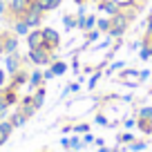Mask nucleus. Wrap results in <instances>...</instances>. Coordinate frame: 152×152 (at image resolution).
<instances>
[{
	"mask_svg": "<svg viewBox=\"0 0 152 152\" xmlns=\"http://www.w3.org/2000/svg\"><path fill=\"white\" fill-rule=\"evenodd\" d=\"M137 18V7H128V9H121L119 14H114V16H110V31H107V36L110 38H116L119 40L121 36H123L125 31H128V27H130V23Z\"/></svg>",
	"mask_w": 152,
	"mask_h": 152,
	"instance_id": "obj_1",
	"label": "nucleus"
},
{
	"mask_svg": "<svg viewBox=\"0 0 152 152\" xmlns=\"http://www.w3.org/2000/svg\"><path fill=\"white\" fill-rule=\"evenodd\" d=\"M27 61L29 63H34V65H52V61H54V52H47L45 47H38V49H29V54H27Z\"/></svg>",
	"mask_w": 152,
	"mask_h": 152,
	"instance_id": "obj_2",
	"label": "nucleus"
},
{
	"mask_svg": "<svg viewBox=\"0 0 152 152\" xmlns=\"http://www.w3.org/2000/svg\"><path fill=\"white\" fill-rule=\"evenodd\" d=\"M18 52V36L14 31H0V54Z\"/></svg>",
	"mask_w": 152,
	"mask_h": 152,
	"instance_id": "obj_3",
	"label": "nucleus"
},
{
	"mask_svg": "<svg viewBox=\"0 0 152 152\" xmlns=\"http://www.w3.org/2000/svg\"><path fill=\"white\" fill-rule=\"evenodd\" d=\"M43 36H45L43 47L47 49V52H56V49L61 47V36H58L56 29H52V27H43Z\"/></svg>",
	"mask_w": 152,
	"mask_h": 152,
	"instance_id": "obj_4",
	"label": "nucleus"
},
{
	"mask_svg": "<svg viewBox=\"0 0 152 152\" xmlns=\"http://www.w3.org/2000/svg\"><path fill=\"white\" fill-rule=\"evenodd\" d=\"M119 78H121V83L128 85V87H137L139 83H141V78H139V69H134V67H123L121 74H119Z\"/></svg>",
	"mask_w": 152,
	"mask_h": 152,
	"instance_id": "obj_5",
	"label": "nucleus"
},
{
	"mask_svg": "<svg viewBox=\"0 0 152 152\" xmlns=\"http://www.w3.org/2000/svg\"><path fill=\"white\" fill-rule=\"evenodd\" d=\"M23 63H27V58H23L18 52L7 54V56H5V67H7L9 74H16L18 69H23Z\"/></svg>",
	"mask_w": 152,
	"mask_h": 152,
	"instance_id": "obj_6",
	"label": "nucleus"
},
{
	"mask_svg": "<svg viewBox=\"0 0 152 152\" xmlns=\"http://www.w3.org/2000/svg\"><path fill=\"white\" fill-rule=\"evenodd\" d=\"M43 16H45L43 11H36V9H29V7H27V11H25L20 18H23L31 29H38L40 25H43Z\"/></svg>",
	"mask_w": 152,
	"mask_h": 152,
	"instance_id": "obj_7",
	"label": "nucleus"
},
{
	"mask_svg": "<svg viewBox=\"0 0 152 152\" xmlns=\"http://www.w3.org/2000/svg\"><path fill=\"white\" fill-rule=\"evenodd\" d=\"M27 7H29L27 0H7V14H14V18H20L27 11Z\"/></svg>",
	"mask_w": 152,
	"mask_h": 152,
	"instance_id": "obj_8",
	"label": "nucleus"
},
{
	"mask_svg": "<svg viewBox=\"0 0 152 152\" xmlns=\"http://www.w3.org/2000/svg\"><path fill=\"white\" fill-rule=\"evenodd\" d=\"M27 45H29V49H38V47H43V43H45V36H43V27H38V29H31V31L27 34Z\"/></svg>",
	"mask_w": 152,
	"mask_h": 152,
	"instance_id": "obj_9",
	"label": "nucleus"
},
{
	"mask_svg": "<svg viewBox=\"0 0 152 152\" xmlns=\"http://www.w3.org/2000/svg\"><path fill=\"white\" fill-rule=\"evenodd\" d=\"M29 74L31 72H27L23 67V69H18L16 74H11V81H9V87H14V90H18V87H23V85H27L29 83Z\"/></svg>",
	"mask_w": 152,
	"mask_h": 152,
	"instance_id": "obj_10",
	"label": "nucleus"
},
{
	"mask_svg": "<svg viewBox=\"0 0 152 152\" xmlns=\"http://www.w3.org/2000/svg\"><path fill=\"white\" fill-rule=\"evenodd\" d=\"M99 11L103 16H114L121 11V5L116 0H99Z\"/></svg>",
	"mask_w": 152,
	"mask_h": 152,
	"instance_id": "obj_11",
	"label": "nucleus"
},
{
	"mask_svg": "<svg viewBox=\"0 0 152 152\" xmlns=\"http://www.w3.org/2000/svg\"><path fill=\"white\" fill-rule=\"evenodd\" d=\"M11 31H14L16 36H27V34L31 31V27H29L23 18H14V23H11Z\"/></svg>",
	"mask_w": 152,
	"mask_h": 152,
	"instance_id": "obj_12",
	"label": "nucleus"
},
{
	"mask_svg": "<svg viewBox=\"0 0 152 152\" xmlns=\"http://www.w3.org/2000/svg\"><path fill=\"white\" fill-rule=\"evenodd\" d=\"M61 145L65 148V150H81L85 143H83V139L81 137H69V139H61Z\"/></svg>",
	"mask_w": 152,
	"mask_h": 152,
	"instance_id": "obj_13",
	"label": "nucleus"
},
{
	"mask_svg": "<svg viewBox=\"0 0 152 152\" xmlns=\"http://www.w3.org/2000/svg\"><path fill=\"white\" fill-rule=\"evenodd\" d=\"M20 112H23L27 119L36 114V105H34V99H31V96H25V99L20 101Z\"/></svg>",
	"mask_w": 152,
	"mask_h": 152,
	"instance_id": "obj_14",
	"label": "nucleus"
},
{
	"mask_svg": "<svg viewBox=\"0 0 152 152\" xmlns=\"http://www.w3.org/2000/svg\"><path fill=\"white\" fill-rule=\"evenodd\" d=\"M45 78H43V69H34L31 74H29V83L27 85L31 87V90H38V87H43Z\"/></svg>",
	"mask_w": 152,
	"mask_h": 152,
	"instance_id": "obj_15",
	"label": "nucleus"
},
{
	"mask_svg": "<svg viewBox=\"0 0 152 152\" xmlns=\"http://www.w3.org/2000/svg\"><path fill=\"white\" fill-rule=\"evenodd\" d=\"M36 2H38V7L43 9V14L54 11V9H58V7L63 5V0H36Z\"/></svg>",
	"mask_w": 152,
	"mask_h": 152,
	"instance_id": "obj_16",
	"label": "nucleus"
},
{
	"mask_svg": "<svg viewBox=\"0 0 152 152\" xmlns=\"http://www.w3.org/2000/svg\"><path fill=\"white\" fill-rule=\"evenodd\" d=\"M2 94H5V101H7V105H14V103H18V94H16V90L14 87H2Z\"/></svg>",
	"mask_w": 152,
	"mask_h": 152,
	"instance_id": "obj_17",
	"label": "nucleus"
},
{
	"mask_svg": "<svg viewBox=\"0 0 152 152\" xmlns=\"http://www.w3.org/2000/svg\"><path fill=\"white\" fill-rule=\"evenodd\" d=\"M31 99H34V105H36V110H38V107H43V103H45V87H38V90H34Z\"/></svg>",
	"mask_w": 152,
	"mask_h": 152,
	"instance_id": "obj_18",
	"label": "nucleus"
},
{
	"mask_svg": "<svg viewBox=\"0 0 152 152\" xmlns=\"http://www.w3.org/2000/svg\"><path fill=\"white\" fill-rule=\"evenodd\" d=\"M99 38H101V31H99V29H90V31H87V34H85V45H83V47H81V49H85V47H87V45H92V43H96V40H99Z\"/></svg>",
	"mask_w": 152,
	"mask_h": 152,
	"instance_id": "obj_19",
	"label": "nucleus"
},
{
	"mask_svg": "<svg viewBox=\"0 0 152 152\" xmlns=\"http://www.w3.org/2000/svg\"><path fill=\"white\" fill-rule=\"evenodd\" d=\"M110 25H112V23H110V16H101V18L96 20V29H99L101 34H107L110 31Z\"/></svg>",
	"mask_w": 152,
	"mask_h": 152,
	"instance_id": "obj_20",
	"label": "nucleus"
},
{
	"mask_svg": "<svg viewBox=\"0 0 152 152\" xmlns=\"http://www.w3.org/2000/svg\"><path fill=\"white\" fill-rule=\"evenodd\" d=\"M49 67H52V72L56 76H63L67 72V63H63V61H52V65H49Z\"/></svg>",
	"mask_w": 152,
	"mask_h": 152,
	"instance_id": "obj_21",
	"label": "nucleus"
},
{
	"mask_svg": "<svg viewBox=\"0 0 152 152\" xmlns=\"http://www.w3.org/2000/svg\"><path fill=\"white\" fill-rule=\"evenodd\" d=\"M137 119L152 121V105H143V107H139V112H137Z\"/></svg>",
	"mask_w": 152,
	"mask_h": 152,
	"instance_id": "obj_22",
	"label": "nucleus"
},
{
	"mask_svg": "<svg viewBox=\"0 0 152 152\" xmlns=\"http://www.w3.org/2000/svg\"><path fill=\"white\" fill-rule=\"evenodd\" d=\"M96 20H99V16H94V14H87V16H85V23H83V31L96 29Z\"/></svg>",
	"mask_w": 152,
	"mask_h": 152,
	"instance_id": "obj_23",
	"label": "nucleus"
},
{
	"mask_svg": "<svg viewBox=\"0 0 152 152\" xmlns=\"http://www.w3.org/2000/svg\"><path fill=\"white\" fill-rule=\"evenodd\" d=\"M63 25H65L67 31H74V29H76V14H67V16H63Z\"/></svg>",
	"mask_w": 152,
	"mask_h": 152,
	"instance_id": "obj_24",
	"label": "nucleus"
},
{
	"mask_svg": "<svg viewBox=\"0 0 152 152\" xmlns=\"http://www.w3.org/2000/svg\"><path fill=\"white\" fill-rule=\"evenodd\" d=\"M11 132H14V123H11L9 119H2V121H0V134H5V137L9 139Z\"/></svg>",
	"mask_w": 152,
	"mask_h": 152,
	"instance_id": "obj_25",
	"label": "nucleus"
},
{
	"mask_svg": "<svg viewBox=\"0 0 152 152\" xmlns=\"http://www.w3.org/2000/svg\"><path fill=\"white\" fill-rule=\"evenodd\" d=\"M11 123H14V128H20V125H25V121H27V116H25V114L23 112H20V110H18V112H14V114H11Z\"/></svg>",
	"mask_w": 152,
	"mask_h": 152,
	"instance_id": "obj_26",
	"label": "nucleus"
},
{
	"mask_svg": "<svg viewBox=\"0 0 152 152\" xmlns=\"http://www.w3.org/2000/svg\"><path fill=\"white\" fill-rule=\"evenodd\" d=\"M137 125L143 134H152V121H143V119H137Z\"/></svg>",
	"mask_w": 152,
	"mask_h": 152,
	"instance_id": "obj_27",
	"label": "nucleus"
},
{
	"mask_svg": "<svg viewBox=\"0 0 152 152\" xmlns=\"http://www.w3.org/2000/svg\"><path fill=\"white\" fill-rule=\"evenodd\" d=\"M145 148H148V143H145V141H137V139H134V141L128 145V150H132V152H141V150H145Z\"/></svg>",
	"mask_w": 152,
	"mask_h": 152,
	"instance_id": "obj_28",
	"label": "nucleus"
},
{
	"mask_svg": "<svg viewBox=\"0 0 152 152\" xmlns=\"http://www.w3.org/2000/svg\"><path fill=\"white\" fill-rule=\"evenodd\" d=\"M101 76H103V69H96L94 74H92V78H90V85H87L90 90H94V87H96V83L101 81Z\"/></svg>",
	"mask_w": 152,
	"mask_h": 152,
	"instance_id": "obj_29",
	"label": "nucleus"
},
{
	"mask_svg": "<svg viewBox=\"0 0 152 152\" xmlns=\"http://www.w3.org/2000/svg\"><path fill=\"white\" fill-rule=\"evenodd\" d=\"M132 141H134V134H132V132H123V134H119V145H121V143L130 145Z\"/></svg>",
	"mask_w": 152,
	"mask_h": 152,
	"instance_id": "obj_30",
	"label": "nucleus"
},
{
	"mask_svg": "<svg viewBox=\"0 0 152 152\" xmlns=\"http://www.w3.org/2000/svg\"><path fill=\"white\" fill-rule=\"evenodd\" d=\"M72 132H76V134L90 132V123H76V125H72Z\"/></svg>",
	"mask_w": 152,
	"mask_h": 152,
	"instance_id": "obj_31",
	"label": "nucleus"
},
{
	"mask_svg": "<svg viewBox=\"0 0 152 152\" xmlns=\"http://www.w3.org/2000/svg\"><path fill=\"white\" fill-rule=\"evenodd\" d=\"M7 101H5V94H2V90H0V119H5V112H7Z\"/></svg>",
	"mask_w": 152,
	"mask_h": 152,
	"instance_id": "obj_32",
	"label": "nucleus"
},
{
	"mask_svg": "<svg viewBox=\"0 0 152 152\" xmlns=\"http://www.w3.org/2000/svg\"><path fill=\"white\" fill-rule=\"evenodd\" d=\"M123 67H125V63H123V61H116V63H112V65H110L107 74H114V72H121Z\"/></svg>",
	"mask_w": 152,
	"mask_h": 152,
	"instance_id": "obj_33",
	"label": "nucleus"
},
{
	"mask_svg": "<svg viewBox=\"0 0 152 152\" xmlns=\"http://www.w3.org/2000/svg\"><path fill=\"white\" fill-rule=\"evenodd\" d=\"M139 58H141V61H150V58H152L150 49H148V47H143V45H141V49H139Z\"/></svg>",
	"mask_w": 152,
	"mask_h": 152,
	"instance_id": "obj_34",
	"label": "nucleus"
},
{
	"mask_svg": "<svg viewBox=\"0 0 152 152\" xmlns=\"http://www.w3.org/2000/svg\"><path fill=\"white\" fill-rule=\"evenodd\" d=\"M94 123H96V125H103V128H105V125H110V121L105 119V114H96V119H94Z\"/></svg>",
	"mask_w": 152,
	"mask_h": 152,
	"instance_id": "obj_35",
	"label": "nucleus"
},
{
	"mask_svg": "<svg viewBox=\"0 0 152 152\" xmlns=\"http://www.w3.org/2000/svg\"><path fill=\"white\" fill-rule=\"evenodd\" d=\"M123 125H125L128 130H132L134 125H137V119H134V116H130V119H125V121H123Z\"/></svg>",
	"mask_w": 152,
	"mask_h": 152,
	"instance_id": "obj_36",
	"label": "nucleus"
},
{
	"mask_svg": "<svg viewBox=\"0 0 152 152\" xmlns=\"http://www.w3.org/2000/svg\"><path fill=\"white\" fill-rule=\"evenodd\" d=\"M54 76H56V74H54V72H52V67H49V69H45V72H43V78H45V81H52Z\"/></svg>",
	"mask_w": 152,
	"mask_h": 152,
	"instance_id": "obj_37",
	"label": "nucleus"
},
{
	"mask_svg": "<svg viewBox=\"0 0 152 152\" xmlns=\"http://www.w3.org/2000/svg\"><path fill=\"white\" fill-rule=\"evenodd\" d=\"M139 78H141V83L148 81V78H150V72H148V69H141V72H139Z\"/></svg>",
	"mask_w": 152,
	"mask_h": 152,
	"instance_id": "obj_38",
	"label": "nucleus"
},
{
	"mask_svg": "<svg viewBox=\"0 0 152 152\" xmlns=\"http://www.w3.org/2000/svg\"><path fill=\"white\" fill-rule=\"evenodd\" d=\"M145 27H148V31H145V34H150V36H152V14L148 16V20H145Z\"/></svg>",
	"mask_w": 152,
	"mask_h": 152,
	"instance_id": "obj_39",
	"label": "nucleus"
},
{
	"mask_svg": "<svg viewBox=\"0 0 152 152\" xmlns=\"http://www.w3.org/2000/svg\"><path fill=\"white\" fill-rule=\"evenodd\" d=\"M5 81H7V76H5V69H2V67H0V90H2V87H5Z\"/></svg>",
	"mask_w": 152,
	"mask_h": 152,
	"instance_id": "obj_40",
	"label": "nucleus"
},
{
	"mask_svg": "<svg viewBox=\"0 0 152 152\" xmlns=\"http://www.w3.org/2000/svg\"><path fill=\"white\" fill-rule=\"evenodd\" d=\"M94 139H96V137H92L90 132H85V137H83V143H94Z\"/></svg>",
	"mask_w": 152,
	"mask_h": 152,
	"instance_id": "obj_41",
	"label": "nucleus"
},
{
	"mask_svg": "<svg viewBox=\"0 0 152 152\" xmlns=\"http://www.w3.org/2000/svg\"><path fill=\"white\" fill-rule=\"evenodd\" d=\"M0 14L2 16L7 14V0H0Z\"/></svg>",
	"mask_w": 152,
	"mask_h": 152,
	"instance_id": "obj_42",
	"label": "nucleus"
},
{
	"mask_svg": "<svg viewBox=\"0 0 152 152\" xmlns=\"http://www.w3.org/2000/svg\"><path fill=\"white\" fill-rule=\"evenodd\" d=\"M145 2H148V0H134V5H137V9H141V7L145 5Z\"/></svg>",
	"mask_w": 152,
	"mask_h": 152,
	"instance_id": "obj_43",
	"label": "nucleus"
},
{
	"mask_svg": "<svg viewBox=\"0 0 152 152\" xmlns=\"http://www.w3.org/2000/svg\"><path fill=\"white\" fill-rule=\"evenodd\" d=\"M74 2H76L78 7H81V5H85V2H90V0H74Z\"/></svg>",
	"mask_w": 152,
	"mask_h": 152,
	"instance_id": "obj_44",
	"label": "nucleus"
},
{
	"mask_svg": "<svg viewBox=\"0 0 152 152\" xmlns=\"http://www.w3.org/2000/svg\"><path fill=\"white\" fill-rule=\"evenodd\" d=\"M99 152H112V150H110V148H105V145H101V148H99Z\"/></svg>",
	"mask_w": 152,
	"mask_h": 152,
	"instance_id": "obj_45",
	"label": "nucleus"
},
{
	"mask_svg": "<svg viewBox=\"0 0 152 152\" xmlns=\"http://www.w3.org/2000/svg\"><path fill=\"white\" fill-rule=\"evenodd\" d=\"M5 141H7V137H5V134H0V145H2Z\"/></svg>",
	"mask_w": 152,
	"mask_h": 152,
	"instance_id": "obj_46",
	"label": "nucleus"
},
{
	"mask_svg": "<svg viewBox=\"0 0 152 152\" xmlns=\"http://www.w3.org/2000/svg\"><path fill=\"white\" fill-rule=\"evenodd\" d=\"M67 152H76V150H67Z\"/></svg>",
	"mask_w": 152,
	"mask_h": 152,
	"instance_id": "obj_47",
	"label": "nucleus"
},
{
	"mask_svg": "<svg viewBox=\"0 0 152 152\" xmlns=\"http://www.w3.org/2000/svg\"><path fill=\"white\" fill-rule=\"evenodd\" d=\"M112 152H121V150H112Z\"/></svg>",
	"mask_w": 152,
	"mask_h": 152,
	"instance_id": "obj_48",
	"label": "nucleus"
},
{
	"mask_svg": "<svg viewBox=\"0 0 152 152\" xmlns=\"http://www.w3.org/2000/svg\"><path fill=\"white\" fill-rule=\"evenodd\" d=\"M27 2H34V0H27Z\"/></svg>",
	"mask_w": 152,
	"mask_h": 152,
	"instance_id": "obj_49",
	"label": "nucleus"
},
{
	"mask_svg": "<svg viewBox=\"0 0 152 152\" xmlns=\"http://www.w3.org/2000/svg\"><path fill=\"white\" fill-rule=\"evenodd\" d=\"M40 152H47V150H40Z\"/></svg>",
	"mask_w": 152,
	"mask_h": 152,
	"instance_id": "obj_50",
	"label": "nucleus"
},
{
	"mask_svg": "<svg viewBox=\"0 0 152 152\" xmlns=\"http://www.w3.org/2000/svg\"><path fill=\"white\" fill-rule=\"evenodd\" d=\"M150 94H152V90H150Z\"/></svg>",
	"mask_w": 152,
	"mask_h": 152,
	"instance_id": "obj_51",
	"label": "nucleus"
},
{
	"mask_svg": "<svg viewBox=\"0 0 152 152\" xmlns=\"http://www.w3.org/2000/svg\"><path fill=\"white\" fill-rule=\"evenodd\" d=\"M150 81H152V78H150Z\"/></svg>",
	"mask_w": 152,
	"mask_h": 152,
	"instance_id": "obj_52",
	"label": "nucleus"
}]
</instances>
